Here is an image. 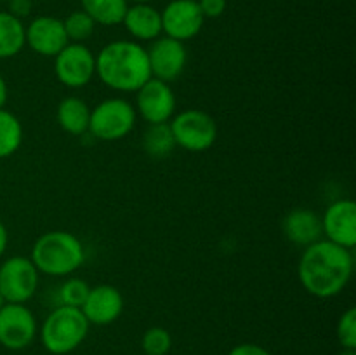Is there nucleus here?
Returning a JSON list of instances; mask_svg holds the SVG:
<instances>
[{
    "label": "nucleus",
    "instance_id": "2f4dec72",
    "mask_svg": "<svg viewBox=\"0 0 356 355\" xmlns=\"http://www.w3.org/2000/svg\"><path fill=\"white\" fill-rule=\"evenodd\" d=\"M339 355H356V350H348V348H343Z\"/></svg>",
    "mask_w": 356,
    "mask_h": 355
},
{
    "label": "nucleus",
    "instance_id": "6ab92c4d",
    "mask_svg": "<svg viewBox=\"0 0 356 355\" xmlns=\"http://www.w3.org/2000/svg\"><path fill=\"white\" fill-rule=\"evenodd\" d=\"M26 45L23 21L7 10H0V59L14 58Z\"/></svg>",
    "mask_w": 356,
    "mask_h": 355
},
{
    "label": "nucleus",
    "instance_id": "f03ea898",
    "mask_svg": "<svg viewBox=\"0 0 356 355\" xmlns=\"http://www.w3.org/2000/svg\"><path fill=\"white\" fill-rule=\"evenodd\" d=\"M96 75L118 93H136L152 79L146 47L134 40H115L96 56Z\"/></svg>",
    "mask_w": 356,
    "mask_h": 355
},
{
    "label": "nucleus",
    "instance_id": "20e7f679",
    "mask_svg": "<svg viewBox=\"0 0 356 355\" xmlns=\"http://www.w3.org/2000/svg\"><path fill=\"white\" fill-rule=\"evenodd\" d=\"M89 326L82 310L59 305L45 317L40 329V340L45 350L54 355H65L79 348L89 333Z\"/></svg>",
    "mask_w": 356,
    "mask_h": 355
},
{
    "label": "nucleus",
    "instance_id": "a211bd4d",
    "mask_svg": "<svg viewBox=\"0 0 356 355\" xmlns=\"http://www.w3.org/2000/svg\"><path fill=\"white\" fill-rule=\"evenodd\" d=\"M56 118H58V124L63 131L72 136H80L89 131L90 106L82 97H65L58 104Z\"/></svg>",
    "mask_w": 356,
    "mask_h": 355
},
{
    "label": "nucleus",
    "instance_id": "bb28decb",
    "mask_svg": "<svg viewBox=\"0 0 356 355\" xmlns=\"http://www.w3.org/2000/svg\"><path fill=\"white\" fill-rule=\"evenodd\" d=\"M204 17H219L226 10V0H197Z\"/></svg>",
    "mask_w": 356,
    "mask_h": 355
},
{
    "label": "nucleus",
    "instance_id": "5701e85b",
    "mask_svg": "<svg viewBox=\"0 0 356 355\" xmlns=\"http://www.w3.org/2000/svg\"><path fill=\"white\" fill-rule=\"evenodd\" d=\"M63 26H65L66 37H68V42H73V44H83L90 35L94 33V28H96V23L92 21V17L87 13L80 10H73L66 16V19L63 21Z\"/></svg>",
    "mask_w": 356,
    "mask_h": 355
},
{
    "label": "nucleus",
    "instance_id": "b1692460",
    "mask_svg": "<svg viewBox=\"0 0 356 355\" xmlns=\"http://www.w3.org/2000/svg\"><path fill=\"white\" fill-rule=\"evenodd\" d=\"M141 347L146 355H167L172 347V336L163 327H149L143 334Z\"/></svg>",
    "mask_w": 356,
    "mask_h": 355
},
{
    "label": "nucleus",
    "instance_id": "f704fd0d",
    "mask_svg": "<svg viewBox=\"0 0 356 355\" xmlns=\"http://www.w3.org/2000/svg\"><path fill=\"white\" fill-rule=\"evenodd\" d=\"M3 2H9V0H3Z\"/></svg>",
    "mask_w": 356,
    "mask_h": 355
},
{
    "label": "nucleus",
    "instance_id": "6e6552de",
    "mask_svg": "<svg viewBox=\"0 0 356 355\" xmlns=\"http://www.w3.org/2000/svg\"><path fill=\"white\" fill-rule=\"evenodd\" d=\"M54 73L63 86L80 89L96 75V56L86 44L70 42L54 56Z\"/></svg>",
    "mask_w": 356,
    "mask_h": 355
},
{
    "label": "nucleus",
    "instance_id": "c85d7f7f",
    "mask_svg": "<svg viewBox=\"0 0 356 355\" xmlns=\"http://www.w3.org/2000/svg\"><path fill=\"white\" fill-rule=\"evenodd\" d=\"M228 355H271L266 348L259 347V345L254 343H242L236 345L235 348H232Z\"/></svg>",
    "mask_w": 356,
    "mask_h": 355
},
{
    "label": "nucleus",
    "instance_id": "9d476101",
    "mask_svg": "<svg viewBox=\"0 0 356 355\" xmlns=\"http://www.w3.org/2000/svg\"><path fill=\"white\" fill-rule=\"evenodd\" d=\"M37 334V320L26 305L6 303L0 308V345L9 350H23Z\"/></svg>",
    "mask_w": 356,
    "mask_h": 355
},
{
    "label": "nucleus",
    "instance_id": "1a4fd4ad",
    "mask_svg": "<svg viewBox=\"0 0 356 355\" xmlns=\"http://www.w3.org/2000/svg\"><path fill=\"white\" fill-rule=\"evenodd\" d=\"M136 110L148 124H165L176 113V96L170 84L149 79L136 90Z\"/></svg>",
    "mask_w": 356,
    "mask_h": 355
},
{
    "label": "nucleus",
    "instance_id": "4468645a",
    "mask_svg": "<svg viewBox=\"0 0 356 355\" xmlns=\"http://www.w3.org/2000/svg\"><path fill=\"white\" fill-rule=\"evenodd\" d=\"M26 45L37 54L54 58L61 49L70 44L63 21L54 16H38L24 26Z\"/></svg>",
    "mask_w": 356,
    "mask_h": 355
},
{
    "label": "nucleus",
    "instance_id": "7c9ffc66",
    "mask_svg": "<svg viewBox=\"0 0 356 355\" xmlns=\"http://www.w3.org/2000/svg\"><path fill=\"white\" fill-rule=\"evenodd\" d=\"M7 97H9V89H7V84L3 80V77L0 75V108L6 106Z\"/></svg>",
    "mask_w": 356,
    "mask_h": 355
},
{
    "label": "nucleus",
    "instance_id": "f3484780",
    "mask_svg": "<svg viewBox=\"0 0 356 355\" xmlns=\"http://www.w3.org/2000/svg\"><path fill=\"white\" fill-rule=\"evenodd\" d=\"M122 24L134 42H152L162 35V16L160 10L149 3L129 6Z\"/></svg>",
    "mask_w": 356,
    "mask_h": 355
},
{
    "label": "nucleus",
    "instance_id": "473e14b6",
    "mask_svg": "<svg viewBox=\"0 0 356 355\" xmlns=\"http://www.w3.org/2000/svg\"><path fill=\"white\" fill-rule=\"evenodd\" d=\"M131 2H134V3H149L152 0H131Z\"/></svg>",
    "mask_w": 356,
    "mask_h": 355
},
{
    "label": "nucleus",
    "instance_id": "0eeeda50",
    "mask_svg": "<svg viewBox=\"0 0 356 355\" xmlns=\"http://www.w3.org/2000/svg\"><path fill=\"white\" fill-rule=\"evenodd\" d=\"M38 289V270L30 258L13 256L0 265V294L6 303H24Z\"/></svg>",
    "mask_w": 356,
    "mask_h": 355
},
{
    "label": "nucleus",
    "instance_id": "c756f323",
    "mask_svg": "<svg viewBox=\"0 0 356 355\" xmlns=\"http://www.w3.org/2000/svg\"><path fill=\"white\" fill-rule=\"evenodd\" d=\"M7 244H9V233H7L6 225H3V223L0 221V256H2V254L6 253Z\"/></svg>",
    "mask_w": 356,
    "mask_h": 355
},
{
    "label": "nucleus",
    "instance_id": "dca6fc26",
    "mask_svg": "<svg viewBox=\"0 0 356 355\" xmlns=\"http://www.w3.org/2000/svg\"><path fill=\"white\" fill-rule=\"evenodd\" d=\"M282 230L292 244L308 247L322 239V216H318L312 209H292L282 221Z\"/></svg>",
    "mask_w": 356,
    "mask_h": 355
},
{
    "label": "nucleus",
    "instance_id": "39448f33",
    "mask_svg": "<svg viewBox=\"0 0 356 355\" xmlns=\"http://www.w3.org/2000/svg\"><path fill=\"white\" fill-rule=\"evenodd\" d=\"M136 108L124 97H108L90 110L89 132L101 141H118L134 129Z\"/></svg>",
    "mask_w": 356,
    "mask_h": 355
},
{
    "label": "nucleus",
    "instance_id": "423d86ee",
    "mask_svg": "<svg viewBox=\"0 0 356 355\" xmlns=\"http://www.w3.org/2000/svg\"><path fill=\"white\" fill-rule=\"evenodd\" d=\"M176 146L188 152H205L218 139V124L205 111L190 108L174 115L169 120Z\"/></svg>",
    "mask_w": 356,
    "mask_h": 355
},
{
    "label": "nucleus",
    "instance_id": "cd10ccee",
    "mask_svg": "<svg viewBox=\"0 0 356 355\" xmlns=\"http://www.w3.org/2000/svg\"><path fill=\"white\" fill-rule=\"evenodd\" d=\"M31 9H33V2L31 0H9V10L7 13L23 21V17L30 16Z\"/></svg>",
    "mask_w": 356,
    "mask_h": 355
},
{
    "label": "nucleus",
    "instance_id": "4be33fe9",
    "mask_svg": "<svg viewBox=\"0 0 356 355\" xmlns=\"http://www.w3.org/2000/svg\"><path fill=\"white\" fill-rule=\"evenodd\" d=\"M23 143V125L19 118L0 108V159L14 155Z\"/></svg>",
    "mask_w": 356,
    "mask_h": 355
},
{
    "label": "nucleus",
    "instance_id": "ddd939ff",
    "mask_svg": "<svg viewBox=\"0 0 356 355\" xmlns=\"http://www.w3.org/2000/svg\"><path fill=\"white\" fill-rule=\"evenodd\" d=\"M322 230L327 240L353 249L356 246V204L351 198L332 202L322 216Z\"/></svg>",
    "mask_w": 356,
    "mask_h": 355
},
{
    "label": "nucleus",
    "instance_id": "f257e3e1",
    "mask_svg": "<svg viewBox=\"0 0 356 355\" xmlns=\"http://www.w3.org/2000/svg\"><path fill=\"white\" fill-rule=\"evenodd\" d=\"M299 281L312 296L320 299L334 298L353 275V254L351 249L330 242L316 240L305 247L298 267Z\"/></svg>",
    "mask_w": 356,
    "mask_h": 355
},
{
    "label": "nucleus",
    "instance_id": "9b49d317",
    "mask_svg": "<svg viewBox=\"0 0 356 355\" xmlns=\"http://www.w3.org/2000/svg\"><path fill=\"white\" fill-rule=\"evenodd\" d=\"M146 54H148L153 79L163 80L167 84L179 79L188 61L184 42L165 37V35L163 37L160 35L159 38L152 40V45L146 49Z\"/></svg>",
    "mask_w": 356,
    "mask_h": 355
},
{
    "label": "nucleus",
    "instance_id": "2eb2a0df",
    "mask_svg": "<svg viewBox=\"0 0 356 355\" xmlns=\"http://www.w3.org/2000/svg\"><path fill=\"white\" fill-rule=\"evenodd\" d=\"M87 322L94 326H108L122 315L124 296L117 287L110 284H101L90 287L86 301L80 306Z\"/></svg>",
    "mask_w": 356,
    "mask_h": 355
},
{
    "label": "nucleus",
    "instance_id": "a878e982",
    "mask_svg": "<svg viewBox=\"0 0 356 355\" xmlns=\"http://www.w3.org/2000/svg\"><path fill=\"white\" fill-rule=\"evenodd\" d=\"M337 340L348 350H356V310L350 308L337 322Z\"/></svg>",
    "mask_w": 356,
    "mask_h": 355
},
{
    "label": "nucleus",
    "instance_id": "393cba45",
    "mask_svg": "<svg viewBox=\"0 0 356 355\" xmlns=\"http://www.w3.org/2000/svg\"><path fill=\"white\" fill-rule=\"evenodd\" d=\"M90 291V285L83 278L72 277L65 281V284L59 287V301L65 306H75L80 308L86 301L87 294Z\"/></svg>",
    "mask_w": 356,
    "mask_h": 355
},
{
    "label": "nucleus",
    "instance_id": "f8f14e48",
    "mask_svg": "<svg viewBox=\"0 0 356 355\" xmlns=\"http://www.w3.org/2000/svg\"><path fill=\"white\" fill-rule=\"evenodd\" d=\"M160 16H162V33L179 42L197 37L205 21L197 0H172L167 3Z\"/></svg>",
    "mask_w": 356,
    "mask_h": 355
},
{
    "label": "nucleus",
    "instance_id": "412c9836",
    "mask_svg": "<svg viewBox=\"0 0 356 355\" xmlns=\"http://www.w3.org/2000/svg\"><path fill=\"white\" fill-rule=\"evenodd\" d=\"M143 148L153 159H163L170 155L176 148L172 131L169 122L165 124H148V129L143 134Z\"/></svg>",
    "mask_w": 356,
    "mask_h": 355
},
{
    "label": "nucleus",
    "instance_id": "7ed1b4c3",
    "mask_svg": "<svg viewBox=\"0 0 356 355\" xmlns=\"http://www.w3.org/2000/svg\"><path fill=\"white\" fill-rule=\"evenodd\" d=\"M38 274L65 277L79 270L86 261V249L79 237L65 230L42 233L35 240L30 254Z\"/></svg>",
    "mask_w": 356,
    "mask_h": 355
},
{
    "label": "nucleus",
    "instance_id": "72a5a7b5",
    "mask_svg": "<svg viewBox=\"0 0 356 355\" xmlns=\"http://www.w3.org/2000/svg\"><path fill=\"white\" fill-rule=\"evenodd\" d=\"M3 305H6V299H3V298H2V294H0V308H2Z\"/></svg>",
    "mask_w": 356,
    "mask_h": 355
},
{
    "label": "nucleus",
    "instance_id": "aec40b11",
    "mask_svg": "<svg viewBox=\"0 0 356 355\" xmlns=\"http://www.w3.org/2000/svg\"><path fill=\"white\" fill-rule=\"evenodd\" d=\"M83 13L89 14L96 24L117 26L122 23L129 0H80Z\"/></svg>",
    "mask_w": 356,
    "mask_h": 355
}]
</instances>
